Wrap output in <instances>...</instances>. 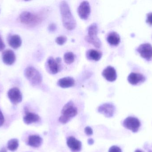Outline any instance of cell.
Here are the masks:
<instances>
[{"mask_svg":"<svg viewBox=\"0 0 152 152\" xmlns=\"http://www.w3.org/2000/svg\"><path fill=\"white\" fill-rule=\"evenodd\" d=\"M60 10L64 26L68 30L75 29L77 24L76 20L68 3L64 1L61 2Z\"/></svg>","mask_w":152,"mask_h":152,"instance_id":"cell-1","label":"cell"},{"mask_svg":"<svg viewBox=\"0 0 152 152\" xmlns=\"http://www.w3.org/2000/svg\"><path fill=\"white\" fill-rule=\"evenodd\" d=\"M61 115L59 118L61 123L65 124L68 123L71 118L75 117L77 114V109L72 101L66 104L62 108Z\"/></svg>","mask_w":152,"mask_h":152,"instance_id":"cell-2","label":"cell"},{"mask_svg":"<svg viewBox=\"0 0 152 152\" xmlns=\"http://www.w3.org/2000/svg\"><path fill=\"white\" fill-rule=\"evenodd\" d=\"M20 21L24 25L30 26H34L40 24L42 18L39 14H35L28 11L21 12L19 16Z\"/></svg>","mask_w":152,"mask_h":152,"instance_id":"cell-3","label":"cell"},{"mask_svg":"<svg viewBox=\"0 0 152 152\" xmlns=\"http://www.w3.org/2000/svg\"><path fill=\"white\" fill-rule=\"evenodd\" d=\"M24 75L30 84L34 86L41 84L42 80V75L37 69L32 66L26 68L24 71Z\"/></svg>","mask_w":152,"mask_h":152,"instance_id":"cell-4","label":"cell"},{"mask_svg":"<svg viewBox=\"0 0 152 152\" xmlns=\"http://www.w3.org/2000/svg\"><path fill=\"white\" fill-rule=\"evenodd\" d=\"M98 26L96 23L91 24L88 28V35L85 39L89 43L92 44L96 48H100L101 46V41L97 37Z\"/></svg>","mask_w":152,"mask_h":152,"instance_id":"cell-5","label":"cell"},{"mask_svg":"<svg viewBox=\"0 0 152 152\" xmlns=\"http://www.w3.org/2000/svg\"><path fill=\"white\" fill-rule=\"evenodd\" d=\"M61 61V59L59 57L56 59H54L53 57H49L46 62V68L47 71L53 75L57 74L60 70Z\"/></svg>","mask_w":152,"mask_h":152,"instance_id":"cell-6","label":"cell"},{"mask_svg":"<svg viewBox=\"0 0 152 152\" xmlns=\"http://www.w3.org/2000/svg\"><path fill=\"white\" fill-rule=\"evenodd\" d=\"M141 125L140 120L135 117H128L123 122V126L134 133L138 132Z\"/></svg>","mask_w":152,"mask_h":152,"instance_id":"cell-7","label":"cell"},{"mask_svg":"<svg viewBox=\"0 0 152 152\" xmlns=\"http://www.w3.org/2000/svg\"><path fill=\"white\" fill-rule=\"evenodd\" d=\"M136 51L144 59L148 61L152 58V46L149 43H144L139 46Z\"/></svg>","mask_w":152,"mask_h":152,"instance_id":"cell-8","label":"cell"},{"mask_svg":"<svg viewBox=\"0 0 152 152\" xmlns=\"http://www.w3.org/2000/svg\"><path fill=\"white\" fill-rule=\"evenodd\" d=\"M97 111L106 117H112L115 113V107L112 104H103L98 107Z\"/></svg>","mask_w":152,"mask_h":152,"instance_id":"cell-9","label":"cell"},{"mask_svg":"<svg viewBox=\"0 0 152 152\" xmlns=\"http://www.w3.org/2000/svg\"><path fill=\"white\" fill-rule=\"evenodd\" d=\"M8 96L11 102L14 105L21 102L22 100V94L18 87L10 89L8 92Z\"/></svg>","mask_w":152,"mask_h":152,"instance_id":"cell-10","label":"cell"},{"mask_svg":"<svg viewBox=\"0 0 152 152\" xmlns=\"http://www.w3.org/2000/svg\"><path fill=\"white\" fill-rule=\"evenodd\" d=\"M90 4L88 1L81 2L77 8L78 14L82 19H87L90 15Z\"/></svg>","mask_w":152,"mask_h":152,"instance_id":"cell-11","label":"cell"},{"mask_svg":"<svg viewBox=\"0 0 152 152\" xmlns=\"http://www.w3.org/2000/svg\"><path fill=\"white\" fill-rule=\"evenodd\" d=\"M102 75L106 80L110 82H113L117 79V75L116 70L112 66H109L106 67L103 70Z\"/></svg>","mask_w":152,"mask_h":152,"instance_id":"cell-12","label":"cell"},{"mask_svg":"<svg viewBox=\"0 0 152 152\" xmlns=\"http://www.w3.org/2000/svg\"><path fill=\"white\" fill-rule=\"evenodd\" d=\"M67 145L72 152L80 151L82 147L81 142L74 137H69L67 139Z\"/></svg>","mask_w":152,"mask_h":152,"instance_id":"cell-13","label":"cell"},{"mask_svg":"<svg viewBox=\"0 0 152 152\" xmlns=\"http://www.w3.org/2000/svg\"><path fill=\"white\" fill-rule=\"evenodd\" d=\"M2 59L4 64L7 65H11L16 61V55L13 51L11 50H7L3 52Z\"/></svg>","mask_w":152,"mask_h":152,"instance_id":"cell-14","label":"cell"},{"mask_svg":"<svg viewBox=\"0 0 152 152\" xmlns=\"http://www.w3.org/2000/svg\"><path fill=\"white\" fill-rule=\"evenodd\" d=\"M128 80L131 84L136 85L145 82V77L140 73L132 72L128 77Z\"/></svg>","mask_w":152,"mask_h":152,"instance_id":"cell-15","label":"cell"},{"mask_svg":"<svg viewBox=\"0 0 152 152\" xmlns=\"http://www.w3.org/2000/svg\"><path fill=\"white\" fill-rule=\"evenodd\" d=\"M75 84V80L71 77H66L59 79L58 85L63 88H69L74 86Z\"/></svg>","mask_w":152,"mask_h":152,"instance_id":"cell-16","label":"cell"},{"mask_svg":"<svg viewBox=\"0 0 152 152\" xmlns=\"http://www.w3.org/2000/svg\"><path fill=\"white\" fill-rule=\"evenodd\" d=\"M42 142L43 140L41 137L37 135H33L28 137L27 144L31 147L37 148L41 146Z\"/></svg>","mask_w":152,"mask_h":152,"instance_id":"cell-17","label":"cell"},{"mask_svg":"<svg viewBox=\"0 0 152 152\" xmlns=\"http://www.w3.org/2000/svg\"><path fill=\"white\" fill-rule=\"evenodd\" d=\"M40 119V117L37 114L26 111V115L23 117V121L26 125H30L39 121Z\"/></svg>","mask_w":152,"mask_h":152,"instance_id":"cell-18","label":"cell"},{"mask_svg":"<svg viewBox=\"0 0 152 152\" xmlns=\"http://www.w3.org/2000/svg\"><path fill=\"white\" fill-rule=\"evenodd\" d=\"M102 54L100 51L94 49H90L86 52V56L88 59L98 61L102 58Z\"/></svg>","mask_w":152,"mask_h":152,"instance_id":"cell-19","label":"cell"},{"mask_svg":"<svg viewBox=\"0 0 152 152\" xmlns=\"http://www.w3.org/2000/svg\"><path fill=\"white\" fill-rule=\"evenodd\" d=\"M107 41L111 45L116 46L120 42V37L117 32L113 31L110 32L107 35Z\"/></svg>","mask_w":152,"mask_h":152,"instance_id":"cell-20","label":"cell"},{"mask_svg":"<svg viewBox=\"0 0 152 152\" xmlns=\"http://www.w3.org/2000/svg\"><path fill=\"white\" fill-rule=\"evenodd\" d=\"M8 43L11 47L13 49H18L21 46L22 40L18 35H13L8 39Z\"/></svg>","mask_w":152,"mask_h":152,"instance_id":"cell-21","label":"cell"},{"mask_svg":"<svg viewBox=\"0 0 152 152\" xmlns=\"http://www.w3.org/2000/svg\"><path fill=\"white\" fill-rule=\"evenodd\" d=\"M19 146V141L16 138L12 139L8 141L7 148L11 151H14L18 149Z\"/></svg>","mask_w":152,"mask_h":152,"instance_id":"cell-22","label":"cell"},{"mask_svg":"<svg viewBox=\"0 0 152 152\" xmlns=\"http://www.w3.org/2000/svg\"><path fill=\"white\" fill-rule=\"evenodd\" d=\"M64 59L66 63L70 64L75 62V56L73 52H67L64 54Z\"/></svg>","mask_w":152,"mask_h":152,"instance_id":"cell-23","label":"cell"},{"mask_svg":"<svg viewBox=\"0 0 152 152\" xmlns=\"http://www.w3.org/2000/svg\"><path fill=\"white\" fill-rule=\"evenodd\" d=\"M67 40V38L65 36H60L56 38L55 42L58 44L62 45L66 43Z\"/></svg>","mask_w":152,"mask_h":152,"instance_id":"cell-24","label":"cell"},{"mask_svg":"<svg viewBox=\"0 0 152 152\" xmlns=\"http://www.w3.org/2000/svg\"><path fill=\"white\" fill-rule=\"evenodd\" d=\"M109 152H122V151L120 147L113 145L110 148Z\"/></svg>","mask_w":152,"mask_h":152,"instance_id":"cell-25","label":"cell"},{"mask_svg":"<svg viewBox=\"0 0 152 152\" xmlns=\"http://www.w3.org/2000/svg\"><path fill=\"white\" fill-rule=\"evenodd\" d=\"M48 30L50 32H54V31H56L57 29V26L56 24L54 23H51V24L49 25L48 26Z\"/></svg>","mask_w":152,"mask_h":152,"instance_id":"cell-26","label":"cell"},{"mask_svg":"<svg viewBox=\"0 0 152 152\" xmlns=\"http://www.w3.org/2000/svg\"><path fill=\"white\" fill-rule=\"evenodd\" d=\"M85 132L86 134L88 136H91L93 134V129L89 126H87L85 128Z\"/></svg>","mask_w":152,"mask_h":152,"instance_id":"cell-27","label":"cell"},{"mask_svg":"<svg viewBox=\"0 0 152 152\" xmlns=\"http://www.w3.org/2000/svg\"><path fill=\"white\" fill-rule=\"evenodd\" d=\"M146 21L148 24L152 25V12H150L147 14V18Z\"/></svg>","mask_w":152,"mask_h":152,"instance_id":"cell-28","label":"cell"},{"mask_svg":"<svg viewBox=\"0 0 152 152\" xmlns=\"http://www.w3.org/2000/svg\"><path fill=\"white\" fill-rule=\"evenodd\" d=\"M4 119L3 114L0 109V127L4 123Z\"/></svg>","mask_w":152,"mask_h":152,"instance_id":"cell-29","label":"cell"},{"mask_svg":"<svg viewBox=\"0 0 152 152\" xmlns=\"http://www.w3.org/2000/svg\"><path fill=\"white\" fill-rule=\"evenodd\" d=\"M5 47V44H4V43L3 41L1 36H0V51L4 50Z\"/></svg>","mask_w":152,"mask_h":152,"instance_id":"cell-30","label":"cell"},{"mask_svg":"<svg viewBox=\"0 0 152 152\" xmlns=\"http://www.w3.org/2000/svg\"><path fill=\"white\" fill-rule=\"evenodd\" d=\"M94 140L92 138H89L88 140V143L89 145H93L94 143Z\"/></svg>","mask_w":152,"mask_h":152,"instance_id":"cell-31","label":"cell"},{"mask_svg":"<svg viewBox=\"0 0 152 152\" xmlns=\"http://www.w3.org/2000/svg\"><path fill=\"white\" fill-rule=\"evenodd\" d=\"M0 152H7L6 148H2L0 150Z\"/></svg>","mask_w":152,"mask_h":152,"instance_id":"cell-32","label":"cell"},{"mask_svg":"<svg viewBox=\"0 0 152 152\" xmlns=\"http://www.w3.org/2000/svg\"><path fill=\"white\" fill-rule=\"evenodd\" d=\"M135 152H143L142 151H140V150H137L135 151Z\"/></svg>","mask_w":152,"mask_h":152,"instance_id":"cell-33","label":"cell"},{"mask_svg":"<svg viewBox=\"0 0 152 152\" xmlns=\"http://www.w3.org/2000/svg\"><path fill=\"white\" fill-rule=\"evenodd\" d=\"M148 152H152V151H150V150H149V151H148Z\"/></svg>","mask_w":152,"mask_h":152,"instance_id":"cell-34","label":"cell"}]
</instances>
